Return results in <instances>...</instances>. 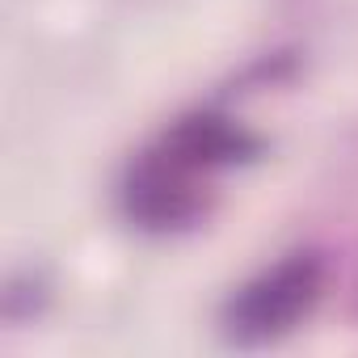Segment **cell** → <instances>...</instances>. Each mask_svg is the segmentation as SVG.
<instances>
[{"instance_id":"obj_1","label":"cell","mask_w":358,"mask_h":358,"mask_svg":"<svg viewBox=\"0 0 358 358\" xmlns=\"http://www.w3.org/2000/svg\"><path fill=\"white\" fill-rule=\"evenodd\" d=\"M316 291V262H287L274 278L257 282L241 308H236V333L241 337H270L287 329Z\"/></svg>"}]
</instances>
